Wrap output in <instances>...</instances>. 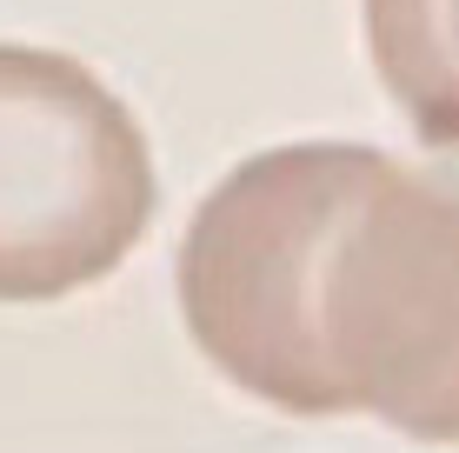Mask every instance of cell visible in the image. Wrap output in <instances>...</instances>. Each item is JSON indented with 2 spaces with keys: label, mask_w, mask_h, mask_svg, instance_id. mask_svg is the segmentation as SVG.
I'll use <instances>...</instances> for the list:
<instances>
[{
  "label": "cell",
  "mask_w": 459,
  "mask_h": 453,
  "mask_svg": "<svg viewBox=\"0 0 459 453\" xmlns=\"http://www.w3.org/2000/svg\"><path fill=\"white\" fill-rule=\"evenodd\" d=\"M393 153L359 140H287L240 161L180 233V320L213 373L299 420H340L320 353V280L346 213Z\"/></svg>",
  "instance_id": "cell-1"
},
{
  "label": "cell",
  "mask_w": 459,
  "mask_h": 453,
  "mask_svg": "<svg viewBox=\"0 0 459 453\" xmlns=\"http://www.w3.org/2000/svg\"><path fill=\"white\" fill-rule=\"evenodd\" d=\"M153 207V147L120 93L74 54L0 40V307L107 280Z\"/></svg>",
  "instance_id": "cell-2"
},
{
  "label": "cell",
  "mask_w": 459,
  "mask_h": 453,
  "mask_svg": "<svg viewBox=\"0 0 459 453\" xmlns=\"http://www.w3.org/2000/svg\"><path fill=\"white\" fill-rule=\"evenodd\" d=\"M320 353L346 414L459 447V174H373L320 280Z\"/></svg>",
  "instance_id": "cell-3"
},
{
  "label": "cell",
  "mask_w": 459,
  "mask_h": 453,
  "mask_svg": "<svg viewBox=\"0 0 459 453\" xmlns=\"http://www.w3.org/2000/svg\"><path fill=\"white\" fill-rule=\"evenodd\" d=\"M367 47L379 87L400 100L426 147H459V54L446 0H367Z\"/></svg>",
  "instance_id": "cell-4"
},
{
  "label": "cell",
  "mask_w": 459,
  "mask_h": 453,
  "mask_svg": "<svg viewBox=\"0 0 459 453\" xmlns=\"http://www.w3.org/2000/svg\"><path fill=\"white\" fill-rule=\"evenodd\" d=\"M446 34H453V54H459V0H446Z\"/></svg>",
  "instance_id": "cell-5"
}]
</instances>
